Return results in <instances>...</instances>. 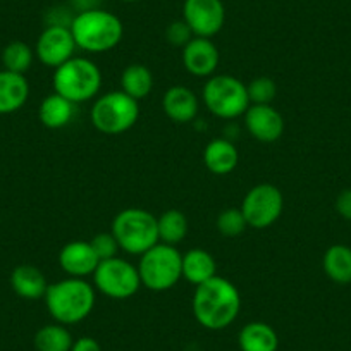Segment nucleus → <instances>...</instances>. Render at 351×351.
I'll list each match as a JSON object with an SVG mask.
<instances>
[{
	"mask_svg": "<svg viewBox=\"0 0 351 351\" xmlns=\"http://www.w3.org/2000/svg\"><path fill=\"white\" fill-rule=\"evenodd\" d=\"M191 308L202 327L208 330H222L238 319L241 295L229 279L215 276L195 288Z\"/></svg>",
	"mask_w": 351,
	"mask_h": 351,
	"instance_id": "obj_1",
	"label": "nucleus"
},
{
	"mask_svg": "<svg viewBox=\"0 0 351 351\" xmlns=\"http://www.w3.org/2000/svg\"><path fill=\"white\" fill-rule=\"evenodd\" d=\"M45 306L50 317L62 326L83 322L95 308V286L80 278H66L49 285Z\"/></svg>",
	"mask_w": 351,
	"mask_h": 351,
	"instance_id": "obj_2",
	"label": "nucleus"
},
{
	"mask_svg": "<svg viewBox=\"0 0 351 351\" xmlns=\"http://www.w3.org/2000/svg\"><path fill=\"white\" fill-rule=\"evenodd\" d=\"M76 47L88 53H104L116 49L124 35L121 19L106 9L77 12L71 25Z\"/></svg>",
	"mask_w": 351,
	"mask_h": 351,
	"instance_id": "obj_3",
	"label": "nucleus"
},
{
	"mask_svg": "<svg viewBox=\"0 0 351 351\" xmlns=\"http://www.w3.org/2000/svg\"><path fill=\"white\" fill-rule=\"evenodd\" d=\"M53 92L73 104L93 100L102 88V73L93 60L73 57L53 69Z\"/></svg>",
	"mask_w": 351,
	"mask_h": 351,
	"instance_id": "obj_4",
	"label": "nucleus"
},
{
	"mask_svg": "<svg viewBox=\"0 0 351 351\" xmlns=\"http://www.w3.org/2000/svg\"><path fill=\"white\" fill-rule=\"evenodd\" d=\"M136 267L141 286L155 293L169 291L183 278V255L176 246L157 243L140 255Z\"/></svg>",
	"mask_w": 351,
	"mask_h": 351,
	"instance_id": "obj_5",
	"label": "nucleus"
},
{
	"mask_svg": "<svg viewBox=\"0 0 351 351\" xmlns=\"http://www.w3.org/2000/svg\"><path fill=\"white\" fill-rule=\"evenodd\" d=\"M110 232L119 243V248L130 255H143L160 243L157 217L145 208H124L114 217Z\"/></svg>",
	"mask_w": 351,
	"mask_h": 351,
	"instance_id": "obj_6",
	"label": "nucleus"
},
{
	"mask_svg": "<svg viewBox=\"0 0 351 351\" xmlns=\"http://www.w3.org/2000/svg\"><path fill=\"white\" fill-rule=\"evenodd\" d=\"M204 104L219 119L241 117L250 107L246 84L231 74H214L204 84Z\"/></svg>",
	"mask_w": 351,
	"mask_h": 351,
	"instance_id": "obj_7",
	"label": "nucleus"
},
{
	"mask_svg": "<svg viewBox=\"0 0 351 351\" xmlns=\"http://www.w3.org/2000/svg\"><path fill=\"white\" fill-rule=\"evenodd\" d=\"M140 117L138 100L119 92H109L99 97L90 110L93 128L104 134H123L136 124Z\"/></svg>",
	"mask_w": 351,
	"mask_h": 351,
	"instance_id": "obj_8",
	"label": "nucleus"
},
{
	"mask_svg": "<svg viewBox=\"0 0 351 351\" xmlns=\"http://www.w3.org/2000/svg\"><path fill=\"white\" fill-rule=\"evenodd\" d=\"M93 286L107 298L128 300L140 291V272L136 265L119 256L100 260L93 272Z\"/></svg>",
	"mask_w": 351,
	"mask_h": 351,
	"instance_id": "obj_9",
	"label": "nucleus"
},
{
	"mask_svg": "<svg viewBox=\"0 0 351 351\" xmlns=\"http://www.w3.org/2000/svg\"><path fill=\"white\" fill-rule=\"evenodd\" d=\"M241 212L248 228L265 229L279 221L285 210V197L281 190L271 183H262L250 188L241 202Z\"/></svg>",
	"mask_w": 351,
	"mask_h": 351,
	"instance_id": "obj_10",
	"label": "nucleus"
},
{
	"mask_svg": "<svg viewBox=\"0 0 351 351\" xmlns=\"http://www.w3.org/2000/svg\"><path fill=\"white\" fill-rule=\"evenodd\" d=\"M183 21L195 36L212 38L224 28V4L222 0H184Z\"/></svg>",
	"mask_w": 351,
	"mask_h": 351,
	"instance_id": "obj_11",
	"label": "nucleus"
},
{
	"mask_svg": "<svg viewBox=\"0 0 351 351\" xmlns=\"http://www.w3.org/2000/svg\"><path fill=\"white\" fill-rule=\"evenodd\" d=\"M76 42L71 33V28L64 26H45L42 35L38 36L35 45V56L43 66L57 69L73 59L76 52Z\"/></svg>",
	"mask_w": 351,
	"mask_h": 351,
	"instance_id": "obj_12",
	"label": "nucleus"
},
{
	"mask_svg": "<svg viewBox=\"0 0 351 351\" xmlns=\"http://www.w3.org/2000/svg\"><path fill=\"white\" fill-rule=\"evenodd\" d=\"M243 116H245L246 131L253 140L260 143H274L285 133V117L271 104L267 106L252 104Z\"/></svg>",
	"mask_w": 351,
	"mask_h": 351,
	"instance_id": "obj_13",
	"label": "nucleus"
},
{
	"mask_svg": "<svg viewBox=\"0 0 351 351\" xmlns=\"http://www.w3.org/2000/svg\"><path fill=\"white\" fill-rule=\"evenodd\" d=\"M183 66L186 73H190L195 77H210L217 71L219 60V49L210 38H200L193 36L186 45L183 47Z\"/></svg>",
	"mask_w": 351,
	"mask_h": 351,
	"instance_id": "obj_14",
	"label": "nucleus"
},
{
	"mask_svg": "<svg viewBox=\"0 0 351 351\" xmlns=\"http://www.w3.org/2000/svg\"><path fill=\"white\" fill-rule=\"evenodd\" d=\"M99 263L100 260L95 250L92 248L90 241H83V239L66 243L59 252V265L66 272L67 278L84 279L88 276H93Z\"/></svg>",
	"mask_w": 351,
	"mask_h": 351,
	"instance_id": "obj_15",
	"label": "nucleus"
},
{
	"mask_svg": "<svg viewBox=\"0 0 351 351\" xmlns=\"http://www.w3.org/2000/svg\"><path fill=\"white\" fill-rule=\"evenodd\" d=\"M162 109L172 123L188 124L198 116L200 102L191 88L176 84V86L165 90L164 97H162Z\"/></svg>",
	"mask_w": 351,
	"mask_h": 351,
	"instance_id": "obj_16",
	"label": "nucleus"
},
{
	"mask_svg": "<svg viewBox=\"0 0 351 351\" xmlns=\"http://www.w3.org/2000/svg\"><path fill=\"white\" fill-rule=\"evenodd\" d=\"M29 97V83L25 74L0 71V116L18 112Z\"/></svg>",
	"mask_w": 351,
	"mask_h": 351,
	"instance_id": "obj_17",
	"label": "nucleus"
},
{
	"mask_svg": "<svg viewBox=\"0 0 351 351\" xmlns=\"http://www.w3.org/2000/svg\"><path fill=\"white\" fill-rule=\"evenodd\" d=\"M239 154L234 143L226 138H214L204 148V164L212 174L226 176L231 174L238 167Z\"/></svg>",
	"mask_w": 351,
	"mask_h": 351,
	"instance_id": "obj_18",
	"label": "nucleus"
},
{
	"mask_svg": "<svg viewBox=\"0 0 351 351\" xmlns=\"http://www.w3.org/2000/svg\"><path fill=\"white\" fill-rule=\"evenodd\" d=\"M241 351H278L279 336L272 326L265 322H248L238 334Z\"/></svg>",
	"mask_w": 351,
	"mask_h": 351,
	"instance_id": "obj_19",
	"label": "nucleus"
},
{
	"mask_svg": "<svg viewBox=\"0 0 351 351\" xmlns=\"http://www.w3.org/2000/svg\"><path fill=\"white\" fill-rule=\"evenodd\" d=\"M217 276V262L214 255L204 248H191L183 255V279L195 286L207 282Z\"/></svg>",
	"mask_w": 351,
	"mask_h": 351,
	"instance_id": "obj_20",
	"label": "nucleus"
},
{
	"mask_svg": "<svg viewBox=\"0 0 351 351\" xmlns=\"http://www.w3.org/2000/svg\"><path fill=\"white\" fill-rule=\"evenodd\" d=\"M76 104L69 102L59 93H50L42 100L38 107V119L49 130H62L73 121Z\"/></svg>",
	"mask_w": 351,
	"mask_h": 351,
	"instance_id": "obj_21",
	"label": "nucleus"
},
{
	"mask_svg": "<svg viewBox=\"0 0 351 351\" xmlns=\"http://www.w3.org/2000/svg\"><path fill=\"white\" fill-rule=\"evenodd\" d=\"M11 288L25 300L43 298L49 288L47 278L35 265H19L11 274Z\"/></svg>",
	"mask_w": 351,
	"mask_h": 351,
	"instance_id": "obj_22",
	"label": "nucleus"
},
{
	"mask_svg": "<svg viewBox=\"0 0 351 351\" xmlns=\"http://www.w3.org/2000/svg\"><path fill=\"white\" fill-rule=\"evenodd\" d=\"M322 267L327 278L337 285L351 282V248L346 245H332L322 258Z\"/></svg>",
	"mask_w": 351,
	"mask_h": 351,
	"instance_id": "obj_23",
	"label": "nucleus"
},
{
	"mask_svg": "<svg viewBox=\"0 0 351 351\" xmlns=\"http://www.w3.org/2000/svg\"><path fill=\"white\" fill-rule=\"evenodd\" d=\"M154 88L152 71L143 64H130L121 74V90L134 100H143Z\"/></svg>",
	"mask_w": 351,
	"mask_h": 351,
	"instance_id": "obj_24",
	"label": "nucleus"
},
{
	"mask_svg": "<svg viewBox=\"0 0 351 351\" xmlns=\"http://www.w3.org/2000/svg\"><path fill=\"white\" fill-rule=\"evenodd\" d=\"M157 228L160 243L176 246L186 238L190 224H188V219L183 212L171 208V210L164 212L160 217H157Z\"/></svg>",
	"mask_w": 351,
	"mask_h": 351,
	"instance_id": "obj_25",
	"label": "nucleus"
},
{
	"mask_svg": "<svg viewBox=\"0 0 351 351\" xmlns=\"http://www.w3.org/2000/svg\"><path fill=\"white\" fill-rule=\"evenodd\" d=\"M73 336L66 326L56 322L40 327L35 334L36 351H71Z\"/></svg>",
	"mask_w": 351,
	"mask_h": 351,
	"instance_id": "obj_26",
	"label": "nucleus"
},
{
	"mask_svg": "<svg viewBox=\"0 0 351 351\" xmlns=\"http://www.w3.org/2000/svg\"><path fill=\"white\" fill-rule=\"evenodd\" d=\"M35 60V50L25 42H11L2 52V64L5 71L25 74Z\"/></svg>",
	"mask_w": 351,
	"mask_h": 351,
	"instance_id": "obj_27",
	"label": "nucleus"
},
{
	"mask_svg": "<svg viewBox=\"0 0 351 351\" xmlns=\"http://www.w3.org/2000/svg\"><path fill=\"white\" fill-rule=\"evenodd\" d=\"M246 92H248L250 106H267L272 104V100L278 95V86H276L274 80L269 76H258L253 77L248 84H246Z\"/></svg>",
	"mask_w": 351,
	"mask_h": 351,
	"instance_id": "obj_28",
	"label": "nucleus"
},
{
	"mask_svg": "<svg viewBox=\"0 0 351 351\" xmlns=\"http://www.w3.org/2000/svg\"><path fill=\"white\" fill-rule=\"evenodd\" d=\"M215 226H217V231L226 238L241 236L245 229L248 228L241 208H226V210H222L219 214L217 221H215Z\"/></svg>",
	"mask_w": 351,
	"mask_h": 351,
	"instance_id": "obj_29",
	"label": "nucleus"
},
{
	"mask_svg": "<svg viewBox=\"0 0 351 351\" xmlns=\"http://www.w3.org/2000/svg\"><path fill=\"white\" fill-rule=\"evenodd\" d=\"M90 245L95 250L99 260L114 258V256H117V253L121 250L119 243L114 238L112 232H99V234H95L90 239Z\"/></svg>",
	"mask_w": 351,
	"mask_h": 351,
	"instance_id": "obj_30",
	"label": "nucleus"
},
{
	"mask_svg": "<svg viewBox=\"0 0 351 351\" xmlns=\"http://www.w3.org/2000/svg\"><path fill=\"white\" fill-rule=\"evenodd\" d=\"M193 36V32H191L190 26H188L183 19L172 21L171 25L167 26V29H165V40H167L172 47H184Z\"/></svg>",
	"mask_w": 351,
	"mask_h": 351,
	"instance_id": "obj_31",
	"label": "nucleus"
},
{
	"mask_svg": "<svg viewBox=\"0 0 351 351\" xmlns=\"http://www.w3.org/2000/svg\"><path fill=\"white\" fill-rule=\"evenodd\" d=\"M74 16H76V12H73L71 8L57 5V8L49 9V12L45 16V23L47 26H64V28H71Z\"/></svg>",
	"mask_w": 351,
	"mask_h": 351,
	"instance_id": "obj_32",
	"label": "nucleus"
},
{
	"mask_svg": "<svg viewBox=\"0 0 351 351\" xmlns=\"http://www.w3.org/2000/svg\"><path fill=\"white\" fill-rule=\"evenodd\" d=\"M336 210L346 221H351V188L341 191L339 197L336 198Z\"/></svg>",
	"mask_w": 351,
	"mask_h": 351,
	"instance_id": "obj_33",
	"label": "nucleus"
},
{
	"mask_svg": "<svg viewBox=\"0 0 351 351\" xmlns=\"http://www.w3.org/2000/svg\"><path fill=\"white\" fill-rule=\"evenodd\" d=\"M71 351H102V346L97 339L90 336H83L80 339H76L73 343V348Z\"/></svg>",
	"mask_w": 351,
	"mask_h": 351,
	"instance_id": "obj_34",
	"label": "nucleus"
},
{
	"mask_svg": "<svg viewBox=\"0 0 351 351\" xmlns=\"http://www.w3.org/2000/svg\"><path fill=\"white\" fill-rule=\"evenodd\" d=\"M71 9L77 12H86V11H93V9H100V4H102V0H69Z\"/></svg>",
	"mask_w": 351,
	"mask_h": 351,
	"instance_id": "obj_35",
	"label": "nucleus"
},
{
	"mask_svg": "<svg viewBox=\"0 0 351 351\" xmlns=\"http://www.w3.org/2000/svg\"><path fill=\"white\" fill-rule=\"evenodd\" d=\"M123 2H128V4H133V2H138V0H123Z\"/></svg>",
	"mask_w": 351,
	"mask_h": 351,
	"instance_id": "obj_36",
	"label": "nucleus"
}]
</instances>
